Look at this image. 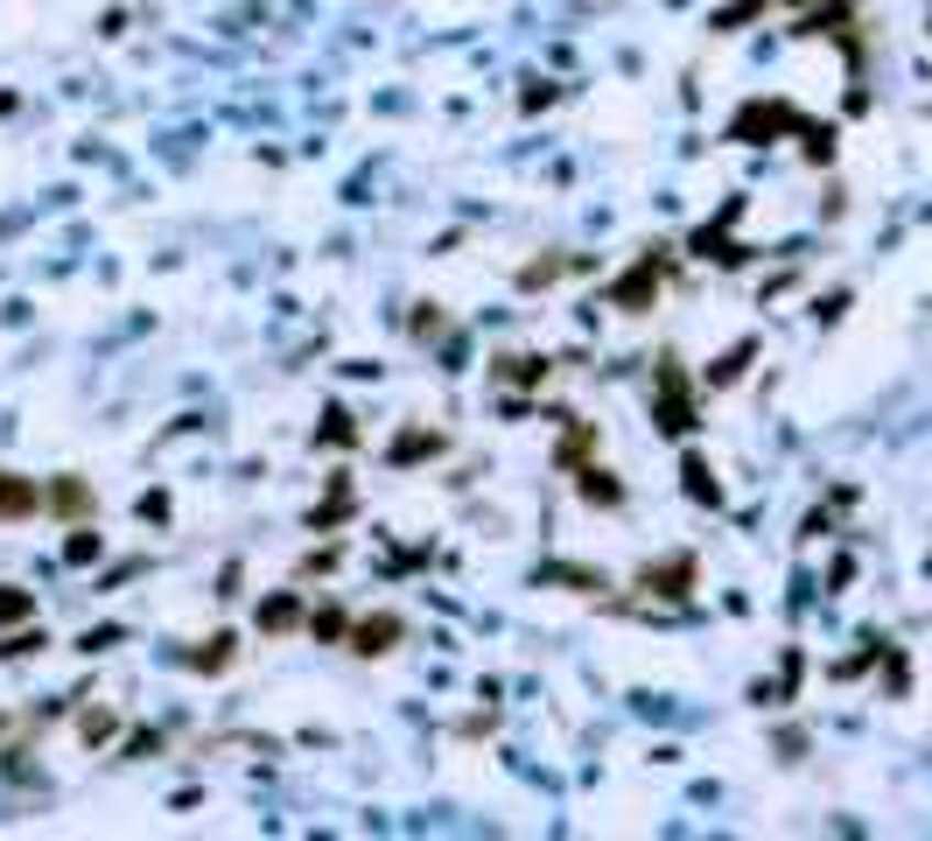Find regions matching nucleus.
<instances>
[{
    "label": "nucleus",
    "instance_id": "2",
    "mask_svg": "<svg viewBox=\"0 0 932 841\" xmlns=\"http://www.w3.org/2000/svg\"><path fill=\"white\" fill-rule=\"evenodd\" d=\"M653 295H659V260H653V253H645V260L632 266V274H624V281H617V295H611V302H617V309H624V316H638V309H653Z\"/></svg>",
    "mask_w": 932,
    "mask_h": 841
},
{
    "label": "nucleus",
    "instance_id": "8",
    "mask_svg": "<svg viewBox=\"0 0 932 841\" xmlns=\"http://www.w3.org/2000/svg\"><path fill=\"white\" fill-rule=\"evenodd\" d=\"M435 449H442V435H428V428H407V435H399V443H393V463H421V456H435Z\"/></svg>",
    "mask_w": 932,
    "mask_h": 841
},
{
    "label": "nucleus",
    "instance_id": "3",
    "mask_svg": "<svg viewBox=\"0 0 932 841\" xmlns=\"http://www.w3.org/2000/svg\"><path fill=\"white\" fill-rule=\"evenodd\" d=\"M786 127H799V112L792 106H744L736 112V127H730V141H757V133H786Z\"/></svg>",
    "mask_w": 932,
    "mask_h": 841
},
{
    "label": "nucleus",
    "instance_id": "16",
    "mask_svg": "<svg viewBox=\"0 0 932 841\" xmlns=\"http://www.w3.org/2000/svg\"><path fill=\"white\" fill-rule=\"evenodd\" d=\"M498 379H547L540 358H498Z\"/></svg>",
    "mask_w": 932,
    "mask_h": 841
},
{
    "label": "nucleus",
    "instance_id": "6",
    "mask_svg": "<svg viewBox=\"0 0 932 841\" xmlns=\"http://www.w3.org/2000/svg\"><path fill=\"white\" fill-rule=\"evenodd\" d=\"M43 505H50V512H64V520H85V512H91V491L78 484V477H56V484L43 491Z\"/></svg>",
    "mask_w": 932,
    "mask_h": 841
},
{
    "label": "nucleus",
    "instance_id": "17",
    "mask_svg": "<svg viewBox=\"0 0 932 841\" xmlns=\"http://www.w3.org/2000/svg\"><path fill=\"white\" fill-rule=\"evenodd\" d=\"M309 631H316V638H344L351 624H344V610H322V618H309Z\"/></svg>",
    "mask_w": 932,
    "mask_h": 841
},
{
    "label": "nucleus",
    "instance_id": "19",
    "mask_svg": "<svg viewBox=\"0 0 932 841\" xmlns=\"http://www.w3.org/2000/svg\"><path fill=\"white\" fill-rule=\"evenodd\" d=\"M322 443H358V428H351V414H330V428H322Z\"/></svg>",
    "mask_w": 932,
    "mask_h": 841
},
{
    "label": "nucleus",
    "instance_id": "14",
    "mask_svg": "<svg viewBox=\"0 0 932 841\" xmlns=\"http://www.w3.org/2000/svg\"><path fill=\"white\" fill-rule=\"evenodd\" d=\"M29 610H35V597H29V589H0V624L29 618Z\"/></svg>",
    "mask_w": 932,
    "mask_h": 841
},
{
    "label": "nucleus",
    "instance_id": "9",
    "mask_svg": "<svg viewBox=\"0 0 932 841\" xmlns=\"http://www.w3.org/2000/svg\"><path fill=\"white\" fill-rule=\"evenodd\" d=\"M680 477H688V499H701V505L722 499V484L709 477V463H701V456H688V463H680Z\"/></svg>",
    "mask_w": 932,
    "mask_h": 841
},
{
    "label": "nucleus",
    "instance_id": "21",
    "mask_svg": "<svg viewBox=\"0 0 932 841\" xmlns=\"http://www.w3.org/2000/svg\"><path fill=\"white\" fill-rule=\"evenodd\" d=\"M64 554H70V561H91V554H99V533H78V540H70Z\"/></svg>",
    "mask_w": 932,
    "mask_h": 841
},
{
    "label": "nucleus",
    "instance_id": "20",
    "mask_svg": "<svg viewBox=\"0 0 932 841\" xmlns=\"http://www.w3.org/2000/svg\"><path fill=\"white\" fill-rule=\"evenodd\" d=\"M78 730H85V743H106V736H112V716H85Z\"/></svg>",
    "mask_w": 932,
    "mask_h": 841
},
{
    "label": "nucleus",
    "instance_id": "7",
    "mask_svg": "<svg viewBox=\"0 0 932 841\" xmlns=\"http://www.w3.org/2000/svg\"><path fill=\"white\" fill-rule=\"evenodd\" d=\"M393 638H399V618H386V610L351 631V645H358V653H393Z\"/></svg>",
    "mask_w": 932,
    "mask_h": 841
},
{
    "label": "nucleus",
    "instance_id": "1",
    "mask_svg": "<svg viewBox=\"0 0 932 841\" xmlns=\"http://www.w3.org/2000/svg\"><path fill=\"white\" fill-rule=\"evenodd\" d=\"M659 428H666V435H688V428H694V407H688V372H680L673 358L659 365Z\"/></svg>",
    "mask_w": 932,
    "mask_h": 841
},
{
    "label": "nucleus",
    "instance_id": "5",
    "mask_svg": "<svg viewBox=\"0 0 932 841\" xmlns=\"http://www.w3.org/2000/svg\"><path fill=\"white\" fill-rule=\"evenodd\" d=\"M35 505H43V491H35L29 477H8V470H0V520H29Z\"/></svg>",
    "mask_w": 932,
    "mask_h": 841
},
{
    "label": "nucleus",
    "instance_id": "13",
    "mask_svg": "<svg viewBox=\"0 0 932 841\" xmlns=\"http://www.w3.org/2000/svg\"><path fill=\"white\" fill-rule=\"evenodd\" d=\"M744 365H750V343H736V351L722 358V365H709V386H730V379L744 372Z\"/></svg>",
    "mask_w": 932,
    "mask_h": 841
},
{
    "label": "nucleus",
    "instance_id": "12",
    "mask_svg": "<svg viewBox=\"0 0 932 841\" xmlns=\"http://www.w3.org/2000/svg\"><path fill=\"white\" fill-rule=\"evenodd\" d=\"M757 14H765V0H736V8L709 14V29H744V22H757Z\"/></svg>",
    "mask_w": 932,
    "mask_h": 841
},
{
    "label": "nucleus",
    "instance_id": "18",
    "mask_svg": "<svg viewBox=\"0 0 932 841\" xmlns=\"http://www.w3.org/2000/svg\"><path fill=\"white\" fill-rule=\"evenodd\" d=\"M555 274H561V260H533L519 281H526V288H540V281H555Z\"/></svg>",
    "mask_w": 932,
    "mask_h": 841
},
{
    "label": "nucleus",
    "instance_id": "4",
    "mask_svg": "<svg viewBox=\"0 0 932 841\" xmlns=\"http://www.w3.org/2000/svg\"><path fill=\"white\" fill-rule=\"evenodd\" d=\"M638 589H659V597H688V589H694V554H673V561L645 568Z\"/></svg>",
    "mask_w": 932,
    "mask_h": 841
},
{
    "label": "nucleus",
    "instance_id": "11",
    "mask_svg": "<svg viewBox=\"0 0 932 841\" xmlns=\"http://www.w3.org/2000/svg\"><path fill=\"white\" fill-rule=\"evenodd\" d=\"M288 624H301V603H295V597L260 603V631H288Z\"/></svg>",
    "mask_w": 932,
    "mask_h": 841
},
{
    "label": "nucleus",
    "instance_id": "10",
    "mask_svg": "<svg viewBox=\"0 0 932 841\" xmlns=\"http://www.w3.org/2000/svg\"><path fill=\"white\" fill-rule=\"evenodd\" d=\"M582 499L589 505H624V491H617L611 470H582Z\"/></svg>",
    "mask_w": 932,
    "mask_h": 841
},
{
    "label": "nucleus",
    "instance_id": "15",
    "mask_svg": "<svg viewBox=\"0 0 932 841\" xmlns=\"http://www.w3.org/2000/svg\"><path fill=\"white\" fill-rule=\"evenodd\" d=\"M197 666H204V674H224V666H232V638L218 631V638H211V653H197Z\"/></svg>",
    "mask_w": 932,
    "mask_h": 841
}]
</instances>
